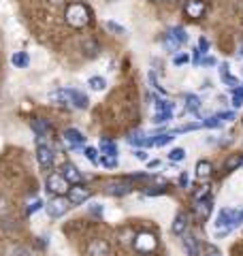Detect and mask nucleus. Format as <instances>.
Wrapping results in <instances>:
<instances>
[{
	"instance_id": "f257e3e1",
	"label": "nucleus",
	"mask_w": 243,
	"mask_h": 256,
	"mask_svg": "<svg viewBox=\"0 0 243 256\" xmlns=\"http://www.w3.org/2000/svg\"><path fill=\"white\" fill-rule=\"evenodd\" d=\"M243 222V210H230V207H224L220 210L216 218V237H224L228 235L234 226H239Z\"/></svg>"
},
{
	"instance_id": "f03ea898",
	"label": "nucleus",
	"mask_w": 243,
	"mask_h": 256,
	"mask_svg": "<svg viewBox=\"0 0 243 256\" xmlns=\"http://www.w3.org/2000/svg\"><path fill=\"white\" fill-rule=\"evenodd\" d=\"M64 18H66V24L72 28H86L92 22V11L84 2H68Z\"/></svg>"
},
{
	"instance_id": "7ed1b4c3",
	"label": "nucleus",
	"mask_w": 243,
	"mask_h": 256,
	"mask_svg": "<svg viewBox=\"0 0 243 256\" xmlns=\"http://www.w3.org/2000/svg\"><path fill=\"white\" fill-rule=\"evenodd\" d=\"M45 186H47V192H52V194L64 196V194H68V190H70V182L64 178L62 173H52L50 178H47Z\"/></svg>"
},
{
	"instance_id": "20e7f679",
	"label": "nucleus",
	"mask_w": 243,
	"mask_h": 256,
	"mask_svg": "<svg viewBox=\"0 0 243 256\" xmlns=\"http://www.w3.org/2000/svg\"><path fill=\"white\" fill-rule=\"evenodd\" d=\"M132 246H134V250L139 252V254H152L158 248V239H156V235H154V233L143 230V233H139V235L134 237Z\"/></svg>"
},
{
	"instance_id": "39448f33",
	"label": "nucleus",
	"mask_w": 243,
	"mask_h": 256,
	"mask_svg": "<svg viewBox=\"0 0 243 256\" xmlns=\"http://www.w3.org/2000/svg\"><path fill=\"white\" fill-rule=\"evenodd\" d=\"M36 160L43 169H50L54 164V150L50 143H45V137H36Z\"/></svg>"
},
{
	"instance_id": "423d86ee",
	"label": "nucleus",
	"mask_w": 243,
	"mask_h": 256,
	"mask_svg": "<svg viewBox=\"0 0 243 256\" xmlns=\"http://www.w3.org/2000/svg\"><path fill=\"white\" fill-rule=\"evenodd\" d=\"M207 13V2L205 0H186L184 4V15L190 20H200Z\"/></svg>"
},
{
	"instance_id": "0eeeda50",
	"label": "nucleus",
	"mask_w": 243,
	"mask_h": 256,
	"mask_svg": "<svg viewBox=\"0 0 243 256\" xmlns=\"http://www.w3.org/2000/svg\"><path fill=\"white\" fill-rule=\"evenodd\" d=\"M90 196H92V192L88 190L86 186H81V184H77V186H70L68 194H66V198H68L70 205H84Z\"/></svg>"
},
{
	"instance_id": "6e6552de",
	"label": "nucleus",
	"mask_w": 243,
	"mask_h": 256,
	"mask_svg": "<svg viewBox=\"0 0 243 256\" xmlns=\"http://www.w3.org/2000/svg\"><path fill=\"white\" fill-rule=\"evenodd\" d=\"M68 205H70V203H68V198L56 196V198H52V201L45 205V210H47V214H50V218H60V216L66 214Z\"/></svg>"
},
{
	"instance_id": "1a4fd4ad",
	"label": "nucleus",
	"mask_w": 243,
	"mask_h": 256,
	"mask_svg": "<svg viewBox=\"0 0 243 256\" xmlns=\"http://www.w3.org/2000/svg\"><path fill=\"white\" fill-rule=\"evenodd\" d=\"M64 92H66V105H72L77 109H86L88 107V96L84 92L75 90V88H64Z\"/></svg>"
},
{
	"instance_id": "9d476101",
	"label": "nucleus",
	"mask_w": 243,
	"mask_h": 256,
	"mask_svg": "<svg viewBox=\"0 0 243 256\" xmlns=\"http://www.w3.org/2000/svg\"><path fill=\"white\" fill-rule=\"evenodd\" d=\"M64 143H66L68 150H79V148H84L86 137L77 128H66V130H64Z\"/></svg>"
},
{
	"instance_id": "9b49d317",
	"label": "nucleus",
	"mask_w": 243,
	"mask_h": 256,
	"mask_svg": "<svg viewBox=\"0 0 243 256\" xmlns=\"http://www.w3.org/2000/svg\"><path fill=\"white\" fill-rule=\"evenodd\" d=\"M214 212V201L212 198H202V201H194V216L198 220H207Z\"/></svg>"
},
{
	"instance_id": "f8f14e48",
	"label": "nucleus",
	"mask_w": 243,
	"mask_h": 256,
	"mask_svg": "<svg viewBox=\"0 0 243 256\" xmlns=\"http://www.w3.org/2000/svg\"><path fill=\"white\" fill-rule=\"evenodd\" d=\"M111 246L104 239H92L88 246V256H109Z\"/></svg>"
},
{
	"instance_id": "ddd939ff",
	"label": "nucleus",
	"mask_w": 243,
	"mask_h": 256,
	"mask_svg": "<svg viewBox=\"0 0 243 256\" xmlns=\"http://www.w3.org/2000/svg\"><path fill=\"white\" fill-rule=\"evenodd\" d=\"M182 244H184V250L188 256H200V242L196 239V235H190V233H186L182 235Z\"/></svg>"
},
{
	"instance_id": "4468645a",
	"label": "nucleus",
	"mask_w": 243,
	"mask_h": 256,
	"mask_svg": "<svg viewBox=\"0 0 243 256\" xmlns=\"http://www.w3.org/2000/svg\"><path fill=\"white\" fill-rule=\"evenodd\" d=\"M130 190H132V186L128 182H109L107 186H104V192L111 194V196H124Z\"/></svg>"
},
{
	"instance_id": "2eb2a0df",
	"label": "nucleus",
	"mask_w": 243,
	"mask_h": 256,
	"mask_svg": "<svg viewBox=\"0 0 243 256\" xmlns=\"http://www.w3.org/2000/svg\"><path fill=\"white\" fill-rule=\"evenodd\" d=\"M190 220V216L186 214V212H180L175 216V220H173V226H171V230H173V235H186V228H188V222Z\"/></svg>"
},
{
	"instance_id": "dca6fc26",
	"label": "nucleus",
	"mask_w": 243,
	"mask_h": 256,
	"mask_svg": "<svg viewBox=\"0 0 243 256\" xmlns=\"http://www.w3.org/2000/svg\"><path fill=\"white\" fill-rule=\"evenodd\" d=\"M32 130L36 132V137H47V134H52L54 126L45 118H34L32 120Z\"/></svg>"
},
{
	"instance_id": "f3484780",
	"label": "nucleus",
	"mask_w": 243,
	"mask_h": 256,
	"mask_svg": "<svg viewBox=\"0 0 243 256\" xmlns=\"http://www.w3.org/2000/svg\"><path fill=\"white\" fill-rule=\"evenodd\" d=\"M62 175L72 184V186H77V184H81V180H84V175L79 173V169L72 162H66L62 166Z\"/></svg>"
},
{
	"instance_id": "a211bd4d",
	"label": "nucleus",
	"mask_w": 243,
	"mask_h": 256,
	"mask_svg": "<svg viewBox=\"0 0 243 256\" xmlns=\"http://www.w3.org/2000/svg\"><path fill=\"white\" fill-rule=\"evenodd\" d=\"M128 141H130L132 146H136V148H150V146H156V143H154V137H145L143 132H132L130 137H128Z\"/></svg>"
},
{
	"instance_id": "6ab92c4d",
	"label": "nucleus",
	"mask_w": 243,
	"mask_h": 256,
	"mask_svg": "<svg viewBox=\"0 0 243 256\" xmlns=\"http://www.w3.org/2000/svg\"><path fill=\"white\" fill-rule=\"evenodd\" d=\"M214 173V164L209 160H198L196 162V178L198 180H209Z\"/></svg>"
},
{
	"instance_id": "aec40b11",
	"label": "nucleus",
	"mask_w": 243,
	"mask_h": 256,
	"mask_svg": "<svg viewBox=\"0 0 243 256\" xmlns=\"http://www.w3.org/2000/svg\"><path fill=\"white\" fill-rule=\"evenodd\" d=\"M98 148H100V156H118V146L109 139H100Z\"/></svg>"
},
{
	"instance_id": "412c9836",
	"label": "nucleus",
	"mask_w": 243,
	"mask_h": 256,
	"mask_svg": "<svg viewBox=\"0 0 243 256\" xmlns=\"http://www.w3.org/2000/svg\"><path fill=\"white\" fill-rule=\"evenodd\" d=\"M11 62H13L15 68H26L30 64V58H28V54H24V52H15L11 56Z\"/></svg>"
},
{
	"instance_id": "4be33fe9",
	"label": "nucleus",
	"mask_w": 243,
	"mask_h": 256,
	"mask_svg": "<svg viewBox=\"0 0 243 256\" xmlns=\"http://www.w3.org/2000/svg\"><path fill=\"white\" fill-rule=\"evenodd\" d=\"M162 45H164V50H166V52H177V50L182 47L180 43H177V38H175L168 30L164 32V36H162Z\"/></svg>"
},
{
	"instance_id": "5701e85b",
	"label": "nucleus",
	"mask_w": 243,
	"mask_h": 256,
	"mask_svg": "<svg viewBox=\"0 0 243 256\" xmlns=\"http://www.w3.org/2000/svg\"><path fill=\"white\" fill-rule=\"evenodd\" d=\"M243 164V154H230V158L224 162V171H234V169H239V166Z\"/></svg>"
},
{
	"instance_id": "b1692460",
	"label": "nucleus",
	"mask_w": 243,
	"mask_h": 256,
	"mask_svg": "<svg viewBox=\"0 0 243 256\" xmlns=\"http://www.w3.org/2000/svg\"><path fill=\"white\" fill-rule=\"evenodd\" d=\"M200 107V98L196 94H186V111H192V114H196Z\"/></svg>"
},
{
	"instance_id": "393cba45",
	"label": "nucleus",
	"mask_w": 243,
	"mask_h": 256,
	"mask_svg": "<svg viewBox=\"0 0 243 256\" xmlns=\"http://www.w3.org/2000/svg\"><path fill=\"white\" fill-rule=\"evenodd\" d=\"M168 32L177 38V43L184 45V43H188V32H186L182 26H173V28H168Z\"/></svg>"
},
{
	"instance_id": "a878e982",
	"label": "nucleus",
	"mask_w": 243,
	"mask_h": 256,
	"mask_svg": "<svg viewBox=\"0 0 243 256\" xmlns=\"http://www.w3.org/2000/svg\"><path fill=\"white\" fill-rule=\"evenodd\" d=\"M88 86H90L92 90H96V92H102L104 88H107V82H104L102 77H92V79H88Z\"/></svg>"
},
{
	"instance_id": "bb28decb",
	"label": "nucleus",
	"mask_w": 243,
	"mask_h": 256,
	"mask_svg": "<svg viewBox=\"0 0 243 256\" xmlns=\"http://www.w3.org/2000/svg\"><path fill=\"white\" fill-rule=\"evenodd\" d=\"M175 134H177L175 130H173V132H162L158 139H154V143H156L158 148H162V146H166V143H171V141L175 139Z\"/></svg>"
},
{
	"instance_id": "cd10ccee",
	"label": "nucleus",
	"mask_w": 243,
	"mask_h": 256,
	"mask_svg": "<svg viewBox=\"0 0 243 256\" xmlns=\"http://www.w3.org/2000/svg\"><path fill=\"white\" fill-rule=\"evenodd\" d=\"M171 118H173V111H156V116H154V122H156V124H164Z\"/></svg>"
},
{
	"instance_id": "c85d7f7f",
	"label": "nucleus",
	"mask_w": 243,
	"mask_h": 256,
	"mask_svg": "<svg viewBox=\"0 0 243 256\" xmlns=\"http://www.w3.org/2000/svg\"><path fill=\"white\" fill-rule=\"evenodd\" d=\"M243 105V88H234L232 90V107L239 109Z\"/></svg>"
},
{
	"instance_id": "c756f323",
	"label": "nucleus",
	"mask_w": 243,
	"mask_h": 256,
	"mask_svg": "<svg viewBox=\"0 0 243 256\" xmlns=\"http://www.w3.org/2000/svg\"><path fill=\"white\" fill-rule=\"evenodd\" d=\"M202 126H207V128H220L222 126V118L220 116H212V118L202 120Z\"/></svg>"
},
{
	"instance_id": "7c9ffc66",
	"label": "nucleus",
	"mask_w": 243,
	"mask_h": 256,
	"mask_svg": "<svg viewBox=\"0 0 243 256\" xmlns=\"http://www.w3.org/2000/svg\"><path fill=\"white\" fill-rule=\"evenodd\" d=\"M168 158H171L173 162H180V160L186 158V150H184V148H175V150L168 152Z\"/></svg>"
},
{
	"instance_id": "2f4dec72",
	"label": "nucleus",
	"mask_w": 243,
	"mask_h": 256,
	"mask_svg": "<svg viewBox=\"0 0 243 256\" xmlns=\"http://www.w3.org/2000/svg\"><path fill=\"white\" fill-rule=\"evenodd\" d=\"M84 154H86V158H88V160H90V162H92V164H100L98 152H96L94 148H86V152H84Z\"/></svg>"
},
{
	"instance_id": "473e14b6",
	"label": "nucleus",
	"mask_w": 243,
	"mask_h": 256,
	"mask_svg": "<svg viewBox=\"0 0 243 256\" xmlns=\"http://www.w3.org/2000/svg\"><path fill=\"white\" fill-rule=\"evenodd\" d=\"M209 192H212V188H209L207 184H205V186H200L196 192H194V201H202V198H209Z\"/></svg>"
},
{
	"instance_id": "72a5a7b5",
	"label": "nucleus",
	"mask_w": 243,
	"mask_h": 256,
	"mask_svg": "<svg viewBox=\"0 0 243 256\" xmlns=\"http://www.w3.org/2000/svg\"><path fill=\"white\" fill-rule=\"evenodd\" d=\"M100 164L107 169H116L118 166V156H100Z\"/></svg>"
},
{
	"instance_id": "f704fd0d",
	"label": "nucleus",
	"mask_w": 243,
	"mask_h": 256,
	"mask_svg": "<svg viewBox=\"0 0 243 256\" xmlns=\"http://www.w3.org/2000/svg\"><path fill=\"white\" fill-rule=\"evenodd\" d=\"M188 62H190V56L188 54H175V58H173L175 66H184V64H188Z\"/></svg>"
},
{
	"instance_id": "c9c22d12",
	"label": "nucleus",
	"mask_w": 243,
	"mask_h": 256,
	"mask_svg": "<svg viewBox=\"0 0 243 256\" xmlns=\"http://www.w3.org/2000/svg\"><path fill=\"white\" fill-rule=\"evenodd\" d=\"M107 28L111 32H116V34H126V28H122L120 24H116V22H107Z\"/></svg>"
},
{
	"instance_id": "e433bc0d",
	"label": "nucleus",
	"mask_w": 243,
	"mask_h": 256,
	"mask_svg": "<svg viewBox=\"0 0 243 256\" xmlns=\"http://www.w3.org/2000/svg\"><path fill=\"white\" fill-rule=\"evenodd\" d=\"M40 207H43V203L38 201V198H34V201H32L30 205H28V210H26V214H34V212H38Z\"/></svg>"
},
{
	"instance_id": "4c0bfd02",
	"label": "nucleus",
	"mask_w": 243,
	"mask_h": 256,
	"mask_svg": "<svg viewBox=\"0 0 243 256\" xmlns=\"http://www.w3.org/2000/svg\"><path fill=\"white\" fill-rule=\"evenodd\" d=\"M11 256H32L28 248H15V250H11Z\"/></svg>"
},
{
	"instance_id": "58836bf2",
	"label": "nucleus",
	"mask_w": 243,
	"mask_h": 256,
	"mask_svg": "<svg viewBox=\"0 0 243 256\" xmlns=\"http://www.w3.org/2000/svg\"><path fill=\"white\" fill-rule=\"evenodd\" d=\"M198 50H200L202 54H207V52H209V41H207L205 36H200V38H198Z\"/></svg>"
},
{
	"instance_id": "ea45409f",
	"label": "nucleus",
	"mask_w": 243,
	"mask_h": 256,
	"mask_svg": "<svg viewBox=\"0 0 243 256\" xmlns=\"http://www.w3.org/2000/svg\"><path fill=\"white\" fill-rule=\"evenodd\" d=\"M220 77H222V79L230 77V70H228V64H226V62H222V64H220Z\"/></svg>"
},
{
	"instance_id": "a19ab883",
	"label": "nucleus",
	"mask_w": 243,
	"mask_h": 256,
	"mask_svg": "<svg viewBox=\"0 0 243 256\" xmlns=\"http://www.w3.org/2000/svg\"><path fill=\"white\" fill-rule=\"evenodd\" d=\"M162 192H164V188L156 186V188H150V190H145V194H148V196H156V194H162Z\"/></svg>"
},
{
	"instance_id": "79ce46f5",
	"label": "nucleus",
	"mask_w": 243,
	"mask_h": 256,
	"mask_svg": "<svg viewBox=\"0 0 243 256\" xmlns=\"http://www.w3.org/2000/svg\"><path fill=\"white\" fill-rule=\"evenodd\" d=\"M218 116L222 118V122H224V120H228V122H230V120H234V111H224V114H218Z\"/></svg>"
},
{
	"instance_id": "37998d69",
	"label": "nucleus",
	"mask_w": 243,
	"mask_h": 256,
	"mask_svg": "<svg viewBox=\"0 0 243 256\" xmlns=\"http://www.w3.org/2000/svg\"><path fill=\"white\" fill-rule=\"evenodd\" d=\"M180 186L182 188H188V173H182L180 175Z\"/></svg>"
},
{
	"instance_id": "c03bdc74",
	"label": "nucleus",
	"mask_w": 243,
	"mask_h": 256,
	"mask_svg": "<svg viewBox=\"0 0 243 256\" xmlns=\"http://www.w3.org/2000/svg\"><path fill=\"white\" fill-rule=\"evenodd\" d=\"M134 156L139 158V160H148V152H145V150H136V152H134Z\"/></svg>"
},
{
	"instance_id": "a18cd8bd",
	"label": "nucleus",
	"mask_w": 243,
	"mask_h": 256,
	"mask_svg": "<svg viewBox=\"0 0 243 256\" xmlns=\"http://www.w3.org/2000/svg\"><path fill=\"white\" fill-rule=\"evenodd\" d=\"M200 64H205V66H214V64H216V58H209V56H207V58H202Z\"/></svg>"
},
{
	"instance_id": "49530a36",
	"label": "nucleus",
	"mask_w": 243,
	"mask_h": 256,
	"mask_svg": "<svg viewBox=\"0 0 243 256\" xmlns=\"http://www.w3.org/2000/svg\"><path fill=\"white\" fill-rule=\"evenodd\" d=\"M148 166H150V169H156V166H160V160H150Z\"/></svg>"
},
{
	"instance_id": "de8ad7c7",
	"label": "nucleus",
	"mask_w": 243,
	"mask_h": 256,
	"mask_svg": "<svg viewBox=\"0 0 243 256\" xmlns=\"http://www.w3.org/2000/svg\"><path fill=\"white\" fill-rule=\"evenodd\" d=\"M239 56H241V58H243V45L239 47Z\"/></svg>"
},
{
	"instance_id": "09e8293b",
	"label": "nucleus",
	"mask_w": 243,
	"mask_h": 256,
	"mask_svg": "<svg viewBox=\"0 0 243 256\" xmlns=\"http://www.w3.org/2000/svg\"><path fill=\"white\" fill-rule=\"evenodd\" d=\"M209 256H220V254H218V252H214V254H209Z\"/></svg>"
},
{
	"instance_id": "8fccbe9b",
	"label": "nucleus",
	"mask_w": 243,
	"mask_h": 256,
	"mask_svg": "<svg viewBox=\"0 0 243 256\" xmlns=\"http://www.w3.org/2000/svg\"><path fill=\"white\" fill-rule=\"evenodd\" d=\"M168 2H180V0H168Z\"/></svg>"
},
{
	"instance_id": "3c124183",
	"label": "nucleus",
	"mask_w": 243,
	"mask_h": 256,
	"mask_svg": "<svg viewBox=\"0 0 243 256\" xmlns=\"http://www.w3.org/2000/svg\"><path fill=\"white\" fill-rule=\"evenodd\" d=\"M152 2H160V0H152Z\"/></svg>"
},
{
	"instance_id": "603ef678",
	"label": "nucleus",
	"mask_w": 243,
	"mask_h": 256,
	"mask_svg": "<svg viewBox=\"0 0 243 256\" xmlns=\"http://www.w3.org/2000/svg\"><path fill=\"white\" fill-rule=\"evenodd\" d=\"M109 2H116V0H109Z\"/></svg>"
},
{
	"instance_id": "864d4df0",
	"label": "nucleus",
	"mask_w": 243,
	"mask_h": 256,
	"mask_svg": "<svg viewBox=\"0 0 243 256\" xmlns=\"http://www.w3.org/2000/svg\"><path fill=\"white\" fill-rule=\"evenodd\" d=\"M241 166H243V164H241Z\"/></svg>"
},
{
	"instance_id": "5fc2aeb1",
	"label": "nucleus",
	"mask_w": 243,
	"mask_h": 256,
	"mask_svg": "<svg viewBox=\"0 0 243 256\" xmlns=\"http://www.w3.org/2000/svg\"><path fill=\"white\" fill-rule=\"evenodd\" d=\"M241 88H243V86H241Z\"/></svg>"
}]
</instances>
